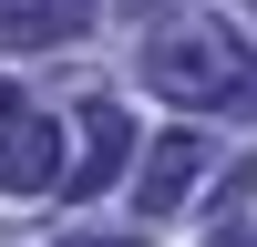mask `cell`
<instances>
[{
    "mask_svg": "<svg viewBox=\"0 0 257 247\" xmlns=\"http://www.w3.org/2000/svg\"><path fill=\"white\" fill-rule=\"evenodd\" d=\"M134 72L155 82L165 103H185V113H226V103H257V62H247V41L226 31V21H165V31L134 52Z\"/></svg>",
    "mask_w": 257,
    "mask_h": 247,
    "instance_id": "1",
    "label": "cell"
},
{
    "mask_svg": "<svg viewBox=\"0 0 257 247\" xmlns=\"http://www.w3.org/2000/svg\"><path fill=\"white\" fill-rule=\"evenodd\" d=\"M123 155H134V124H123V113H113V103H93V113H82V155H72V165H62V175H52V185H62V196H72V206H93V196H103V185H113V175H123Z\"/></svg>",
    "mask_w": 257,
    "mask_h": 247,
    "instance_id": "2",
    "label": "cell"
},
{
    "mask_svg": "<svg viewBox=\"0 0 257 247\" xmlns=\"http://www.w3.org/2000/svg\"><path fill=\"white\" fill-rule=\"evenodd\" d=\"M52 175H62V134L41 113H0V185L31 196V185H52Z\"/></svg>",
    "mask_w": 257,
    "mask_h": 247,
    "instance_id": "3",
    "label": "cell"
},
{
    "mask_svg": "<svg viewBox=\"0 0 257 247\" xmlns=\"http://www.w3.org/2000/svg\"><path fill=\"white\" fill-rule=\"evenodd\" d=\"M93 31V0H0V41L11 52H52V41Z\"/></svg>",
    "mask_w": 257,
    "mask_h": 247,
    "instance_id": "4",
    "label": "cell"
},
{
    "mask_svg": "<svg viewBox=\"0 0 257 247\" xmlns=\"http://www.w3.org/2000/svg\"><path fill=\"white\" fill-rule=\"evenodd\" d=\"M206 175V144L196 134H165L155 144V165H144V206H185V185Z\"/></svg>",
    "mask_w": 257,
    "mask_h": 247,
    "instance_id": "5",
    "label": "cell"
},
{
    "mask_svg": "<svg viewBox=\"0 0 257 247\" xmlns=\"http://www.w3.org/2000/svg\"><path fill=\"white\" fill-rule=\"evenodd\" d=\"M82 247H123V237H82Z\"/></svg>",
    "mask_w": 257,
    "mask_h": 247,
    "instance_id": "6",
    "label": "cell"
}]
</instances>
